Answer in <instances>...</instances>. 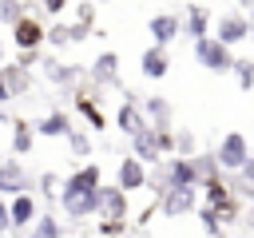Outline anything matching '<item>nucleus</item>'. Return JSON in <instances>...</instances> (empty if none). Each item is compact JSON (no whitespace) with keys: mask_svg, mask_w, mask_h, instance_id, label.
Masks as SVG:
<instances>
[{"mask_svg":"<svg viewBox=\"0 0 254 238\" xmlns=\"http://www.w3.org/2000/svg\"><path fill=\"white\" fill-rule=\"evenodd\" d=\"M214 159H218V171H222V175H238V171L246 167V159H250L246 135H242V131H226L222 143H218V151H214Z\"/></svg>","mask_w":254,"mask_h":238,"instance_id":"nucleus-1","label":"nucleus"},{"mask_svg":"<svg viewBox=\"0 0 254 238\" xmlns=\"http://www.w3.org/2000/svg\"><path fill=\"white\" fill-rule=\"evenodd\" d=\"M194 60H198L206 71H214V75H222V71H230V67H234V52H230V48H222L214 36L194 40Z\"/></svg>","mask_w":254,"mask_h":238,"instance_id":"nucleus-2","label":"nucleus"},{"mask_svg":"<svg viewBox=\"0 0 254 238\" xmlns=\"http://www.w3.org/2000/svg\"><path fill=\"white\" fill-rule=\"evenodd\" d=\"M155 206H159L167 218H183V214H190V210L198 206V190H194V186H167V190L155 198Z\"/></svg>","mask_w":254,"mask_h":238,"instance_id":"nucleus-3","label":"nucleus"},{"mask_svg":"<svg viewBox=\"0 0 254 238\" xmlns=\"http://www.w3.org/2000/svg\"><path fill=\"white\" fill-rule=\"evenodd\" d=\"M60 206L67 218H91L99 214V190H60Z\"/></svg>","mask_w":254,"mask_h":238,"instance_id":"nucleus-4","label":"nucleus"},{"mask_svg":"<svg viewBox=\"0 0 254 238\" xmlns=\"http://www.w3.org/2000/svg\"><path fill=\"white\" fill-rule=\"evenodd\" d=\"M214 40H218L222 48H234V44L250 40V16H246V12H226V16L218 20V28H214Z\"/></svg>","mask_w":254,"mask_h":238,"instance_id":"nucleus-5","label":"nucleus"},{"mask_svg":"<svg viewBox=\"0 0 254 238\" xmlns=\"http://www.w3.org/2000/svg\"><path fill=\"white\" fill-rule=\"evenodd\" d=\"M32 190V175L24 171V163H16V159H4L0 163V198L4 194H28Z\"/></svg>","mask_w":254,"mask_h":238,"instance_id":"nucleus-6","label":"nucleus"},{"mask_svg":"<svg viewBox=\"0 0 254 238\" xmlns=\"http://www.w3.org/2000/svg\"><path fill=\"white\" fill-rule=\"evenodd\" d=\"M12 40H16L20 52H40V44L48 40V28H44L36 16H24V20L12 28Z\"/></svg>","mask_w":254,"mask_h":238,"instance_id":"nucleus-7","label":"nucleus"},{"mask_svg":"<svg viewBox=\"0 0 254 238\" xmlns=\"http://www.w3.org/2000/svg\"><path fill=\"white\" fill-rule=\"evenodd\" d=\"M147 178H151V175H147V167H143L139 159H131V155H127V159H119L115 186H119L123 194H131V190H143V186H147Z\"/></svg>","mask_w":254,"mask_h":238,"instance_id":"nucleus-8","label":"nucleus"},{"mask_svg":"<svg viewBox=\"0 0 254 238\" xmlns=\"http://www.w3.org/2000/svg\"><path fill=\"white\" fill-rule=\"evenodd\" d=\"M115 127H119L127 139H135V135H143L151 123L143 119V107H139L135 99H123V103H119V111H115Z\"/></svg>","mask_w":254,"mask_h":238,"instance_id":"nucleus-9","label":"nucleus"},{"mask_svg":"<svg viewBox=\"0 0 254 238\" xmlns=\"http://www.w3.org/2000/svg\"><path fill=\"white\" fill-rule=\"evenodd\" d=\"M179 32H183V20H179L175 12H159V16H151V24H147V36L155 40V48H167Z\"/></svg>","mask_w":254,"mask_h":238,"instance_id":"nucleus-10","label":"nucleus"},{"mask_svg":"<svg viewBox=\"0 0 254 238\" xmlns=\"http://www.w3.org/2000/svg\"><path fill=\"white\" fill-rule=\"evenodd\" d=\"M8 214H12V230H16V234H24V230L40 218V202H36L32 194H16V198H12V206H8Z\"/></svg>","mask_w":254,"mask_h":238,"instance_id":"nucleus-11","label":"nucleus"},{"mask_svg":"<svg viewBox=\"0 0 254 238\" xmlns=\"http://www.w3.org/2000/svg\"><path fill=\"white\" fill-rule=\"evenodd\" d=\"M139 107H143V119H147L155 131H171V99H167V95H147Z\"/></svg>","mask_w":254,"mask_h":238,"instance_id":"nucleus-12","label":"nucleus"},{"mask_svg":"<svg viewBox=\"0 0 254 238\" xmlns=\"http://www.w3.org/2000/svg\"><path fill=\"white\" fill-rule=\"evenodd\" d=\"M99 214L111 222H127V194L119 186H99Z\"/></svg>","mask_w":254,"mask_h":238,"instance_id":"nucleus-13","label":"nucleus"},{"mask_svg":"<svg viewBox=\"0 0 254 238\" xmlns=\"http://www.w3.org/2000/svg\"><path fill=\"white\" fill-rule=\"evenodd\" d=\"M139 71L147 75V79H163L167 71H171V56H167V48H143V56H139Z\"/></svg>","mask_w":254,"mask_h":238,"instance_id":"nucleus-14","label":"nucleus"},{"mask_svg":"<svg viewBox=\"0 0 254 238\" xmlns=\"http://www.w3.org/2000/svg\"><path fill=\"white\" fill-rule=\"evenodd\" d=\"M131 159H139L143 167H151V163H159V159H163V151H159V135H155V127H147L143 135H135V139H131Z\"/></svg>","mask_w":254,"mask_h":238,"instance_id":"nucleus-15","label":"nucleus"},{"mask_svg":"<svg viewBox=\"0 0 254 238\" xmlns=\"http://www.w3.org/2000/svg\"><path fill=\"white\" fill-rule=\"evenodd\" d=\"M99 186H103L99 163H83L79 171H71V175L64 178V186H60V190H99Z\"/></svg>","mask_w":254,"mask_h":238,"instance_id":"nucleus-16","label":"nucleus"},{"mask_svg":"<svg viewBox=\"0 0 254 238\" xmlns=\"http://www.w3.org/2000/svg\"><path fill=\"white\" fill-rule=\"evenodd\" d=\"M87 75H91V83H95V87H107V83H115V79H119V56H115V52H99Z\"/></svg>","mask_w":254,"mask_h":238,"instance_id":"nucleus-17","label":"nucleus"},{"mask_svg":"<svg viewBox=\"0 0 254 238\" xmlns=\"http://www.w3.org/2000/svg\"><path fill=\"white\" fill-rule=\"evenodd\" d=\"M36 135H44V139H67L71 135V119H67V111H48L40 123H36Z\"/></svg>","mask_w":254,"mask_h":238,"instance_id":"nucleus-18","label":"nucleus"},{"mask_svg":"<svg viewBox=\"0 0 254 238\" xmlns=\"http://www.w3.org/2000/svg\"><path fill=\"white\" fill-rule=\"evenodd\" d=\"M0 79H4V87L12 91V99H20V95L32 91V71H24L20 63H0Z\"/></svg>","mask_w":254,"mask_h":238,"instance_id":"nucleus-19","label":"nucleus"},{"mask_svg":"<svg viewBox=\"0 0 254 238\" xmlns=\"http://www.w3.org/2000/svg\"><path fill=\"white\" fill-rule=\"evenodd\" d=\"M40 67H44L48 83H56V87H71V83H75V79L83 75V71H79L75 63H64V60H44Z\"/></svg>","mask_w":254,"mask_h":238,"instance_id":"nucleus-20","label":"nucleus"},{"mask_svg":"<svg viewBox=\"0 0 254 238\" xmlns=\"http://www.w3.org/2000/svg\"><path fill=\"white\" fill-rule=\"evenodd\" d=\"M32 139H36V127L28 119H12V155H28L32 151Z\"/></svg>","mask_w":254,"mask_h":238,"instance_id":"nucleus-21","label":"nucleus"},{"mask_svg":"<svg viewBox=\"0 0 254 238\" xmlns=\"http://www.w3.org/2000/svg\"><path fill=\"white\" fill-rule=\"evenodd\" d=\"M75 111H79V115H83V119L91 123V131H103V127H107V119H103L99 103H95V99H91L87 91H79V95H75Z\"/></svg>","mask_w":254,"mask_h":238,"instance_id":"nucleus-22","label":"nucleus"},{"mask_svg":"<svg viewBox=\"0 0 254 238\" xmlns=\"http://www.w3.org/2000/svg\"><path fill=\"white\" fill-rule=\"evenodd\" d=\"M194 163V178H198V190L206 186V182H214V178H222V171H218V159L206 151V155H194L190 159Z\"/></svg>","mask_w":254,"mask_h":238,"instance_id":"nucleus-23","label":"nucleus"},{"mask_svg":"<svg viewBox=\"0 0 254 238\" xmlns=\"http://www.w3.org/2000/svg\"><path fill=\"white\" fill-rule=\"evenodd\" d=\"M230 190H234V198H238V202H242V198H250V202H254V155H250V159H246V167L234 175Z\"/></svg>","mask_w":254,"mask_h":238,"instance_id":"nucleus-24","label":"nucleus"},{"mask_svg":"<svg viewBox=\"0 0 254 238\" xmlns=\"http://www.w3.org/2000/svg\"><path fill=\"white\" fill-rule=\"evenodd\" d=\"M16 238H64V226L52 218V214H40L24 234H16Z\"/></svg>","mask_w":254,"mask_h":238,"instance_id":"nucleus-25","label":"nucleus"},{"mask_svg":"<svg viewBox=\"0 0 254 238\" xmlns=\"http://www.w3.org/2000/svg\"><path fill=\"white\" fill-rule=\"evenodd\" d=\"M206 28H210V12H206L202 4H190V8H187V36H190V40H202Z\"/></svg>","mask_w":254,"mask_h":238,"instance_id":"nucleus-26","label":"nucleus"},{"mask_svg":"<svg viewBox=\"0 0 254 238\" xmlns=\"http://www.w3.org/2000/svg\"><path fill=\"white\" fill-rule=\"evenodd\" d=\"M24 16H28V4H24V0H0V24L16 28Z\"/></svg>","mask_w":254,"mask_h":238,"instance_id":"nucleus-27","label":"nucleus"},{"mask_svg":"<svg viewBox=\"0 0 254 238\" xmlns=\"http://www.w3.org/2000/svg\"><path fill=\"white\" fill-rule=\"evenodd\" d=\"M175 155H179V159H194V155H198L194 131H175Z\"/></svg>","mask_w":254,"mask_h":238,"instance_id":"nucleus-28","label":"nucleus"},{"mask_svg":"<svg viewBox=\"0 0 254 238\" xmlns=\"http://www.w3.org/2000/svg\"><path fill=\"white\" fill-rule=\"evenodd\" d=\"M234 79H238V87L242 91H254V60H234Z\"/></svg>","mask_w":254,"mask_h":238,"instance_id":"nucleus-29","label":"nucleus"},{"mask_svg":"<svg viewBox=\"0 0 254 238\" xmlns=\"http://www.w3.org/2000/svg\"><path fill=\"white\" fill-rule=\"evenodd\" d=\"M60 186H64V182H60L56 171H44V175H40V190H44L48 202H60Z\"/></svg>","mask_w":254,"mask_h":238,"instance_id":"nucleus-30","label":"nucleus"},{"mask_svg":"<svg viewBox=\"0 0 254 238\" xmlns=\"http://www.w3.org/2000/svg\"><path fill=\"white\" fill-rule=\"evenodd\" d=\"M44 44H52V48H64V44H71V28H67V24H52Z\"/></svg>","mask_w":254,"mask_h":238,"instance_id":"nucleus-31","label":"nucleus"},{"mask_svg":"<svg viewBox=\"0 0 254 238\" xmlns=\"http://www.w3.org/2000/svg\"><path fill=\"white\" fill-rule=\"evenodd\" d=\"M67 147H71V155H87V151H91V139H87L83 131H71V135H67Z\"/></svg>","mask_w":254,"mask_h":238,"instance_id":"nucleus-32","label":"nucleus"},{"mask_svg":"<svg viewBox=\"0 0 254 238\" xmlns=\"http://www.w3.org/2000/svg\"><path fill=\"white\" fill-rule=\"evenodd\" d=\"M198 218H202V230H206V234H222V222H218V214H214L210 206H202Z\"/></svg>","mask_w":254,"mask_h":238,"instance_id":"nucleus-33","label":"nucleus"},{"mask_svg":"<svg viewBox=\"0 0 254 238\" xmlns=\"http://www.w3.org/2000/svg\"><path fill=\"white\" fill-rule=\"evenodd\" d=\"M123 230H127V222H111V218H99V234H103V238H119Z\"/></svg>","mask_w":254,"mask_h":238,"instance_id":"nucleus-34","label":"nucleus"},{"mask_svg":"<svg viewBox=\"0 0 254 238\" xmlns=\"http://www.w3.org/2000/svg\"><path fill=\"white\" fill-rule=\"evenodd\" d=\"M16 63H20L24 71H32V67L40 63V52H20V56H16Z\"/></svg>","mask_w":254,"mask_h":238,"instance_id":"nucleus-35","label":"nucleus"},{"mask_svg":"<svg viewBox=\"0 0 254 238\" xmlns=\"http://www.w3.org/2000/svg\"><path fill=\"white\" fill-rule=\"evenodd\" d=\"M155 135H159V151L171 155V151H175V131H155Z\"/></svg>","mask_w":254,"mask_h":238,"instance_id":"nucleus-36","label":"nucleus"},{"mask_svg":"<svg viewBox=\"0 0 254 238\" xmlns=\"http://www.w3.org/2000/svg\"><path fill=\"white\" fill-rule=\"evenodd\" d=\"M67 4H71V0H40V8H44L48 16H60V12H64Z\"/></svg>","mask_w":254,"mask_h":238,"instance_id":"nucleus-37","label":"nucleus"},{"mask_svg":"<svg viewBox=\"0 0 254 238\" xmlns=\"http://www.w3.org/2000/svg\"><path fill=\"white\" fill-rule=\"evenodd\" d=\"M8 230H12V214H8V202L0 198V238H4Z\"/></svg>","mask_w":254,"mask_h":238,"instance_id":"nucleus-38","label":"nucleus"},{"mask_svg":"<svg viewBox=\"0 0 254 238\" xmlns=\"http://www.w3.org/2000/svg\"><path fill=\"white\" fill-rule=\"evenodd\" d=\"M4 103H12V91H8V87H4V79H0V107H4Z\"/></svg>","mask_w":254,"mask_h":238,"instance_id":"nucleus-39","label":"nucleus"},{"mask_svg":"<svg viewBox=\"0 0 254 238\" xmlns=\"http://www.w3.org/2000/svg\"><path fill=\"white\" fill-rule=\"evenodd\" d=\"M0 63H4V44H0Z\"/></svg>","mask_w":254,"mask_h":238,"instance_id":"nucleus-40","label":"nucleus"}]
</instances>
